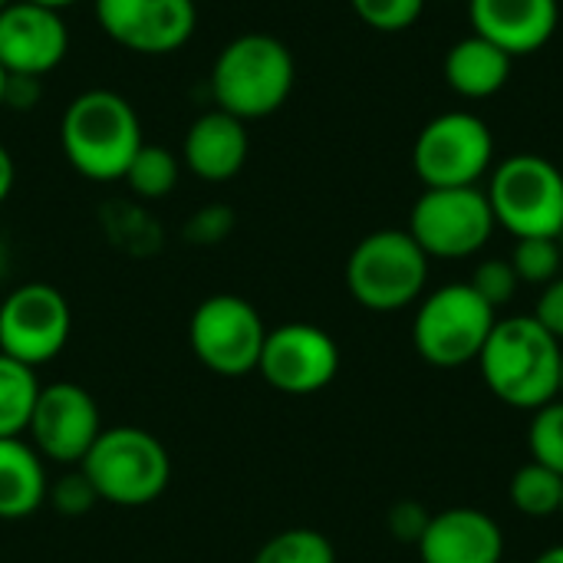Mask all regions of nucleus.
Listing matches in <instances>:
<instances>
[{"mask_svg":"<svg viewBox=\"0 0 563 563\" xmlns=\"http://www.w3.org/2000/svg\"><path fill=\"white\" fill-rule=\"evenodd\" d=\"M478 366L485 386L511 409L534 412L561 399L563 343L534 313L498 320Z\"/></svg>","mask_w":563,"mask_h":563,"instance_id":"nucleus-1","label":"nucleus"},{"mask_svg":"<svg viewBox=\"0 0 563 563\" xmlns=\"http://www.w3.org/2000/svg\"><path fill=\"white\" fill-rule=\"evenodd\" d=\"M66 162L89 181H115L139 155L142 122L132 102L112 89L79 92L59 122Z\"/></svg>","mask_w":563,"mask_h":563,"instance_id":"nucleus-2","label":"nucleus"},{"mask_svg":"<svg viewBox=\"0 0 563 563\" xmlns=\"http://www.w3.org/2000/svg\"><path fill=\"white\" fill-rule=\"evenodd\" d=\"M297 66L287 43L271 33H244L231 40L211 69V92L218 109L234 119L274 115L294 92Z\"/></svg>","mask_w":563,"mask_h":563,"instance_id":"nucleus-3","label":"nucleus"},{"mask_svg":"<svg viewBox=\"0 0 563 563\" xmlns=\"http://www.w3.org/2000/svg\"><path fill=\"white\" fill-rule=\"evenodd\" d=\"M79 472L96 488L99 501L119 508H142L165 495L172 482L168 449L139 426L102 429Z\"/></svg>","mask_w":563,"mask_h":563,"instance_id":"nucleus-4","label":"nucleus"},{"mask_svg":"<svg viewBox=\"0 0 563 563\" xmlns=\"http://www.w3.org/2000/svg\"><path fill=\"white\" fill-rule=\"evenodd\" d=\"M429 257L409 231L383 228L366 234L346 261L350 297L373 313H396L422 300Z\"/></svg>","mask_w":563,"mask_h":563,"instance_id":"nucleus-5","label":"nucleus"},{"mask_svg":"<svg viewBox=\"0 0 563 563\" xmlns=\"http://www.w3.org/2000/svg\"><path fill=\"white\" fill-rule=\"evenodd\" d=\"M488 205L495 224L518 238H563V168L534 152L508 155L492 168Z\"/></svg>","mask_w":563,"mask_h":563,"instance_id":"nucleus-6","label":"nucleus"},{"mask_svg":"<svg viewBox=\"0 0 563 563\" xmlns=\"http://www.w3.org/2000/svg\"><path fill=\"white\" fill-rule=\"evenodd\" d=\"M495 323L498 310L472 284H445L422 297L412 320V343L429 366L459 369L478 363Z\"/></svg>","mask_w":563,"mask_h":563,"instance_id":"nucleus-7","label":"nucleus"},{"mask_svg":"<svg viewBox=\"0 0 563 563\" xmlns=\"http://www.w3.org/2000/svg\"><path fill=\"white\" fill-rule=\"evenodd\" d=\"M412 168L426 188H472L495 168V135L475 112H442L422 125Z\"/></svg>","mask_w":563,"mask_h":563,"instance_id":"nucleus-8","label":"nucleus"},{"mask_svg":"<svg viewBox=\"0 0 563 563\" xmlns=\"http://www.w3.org/2000/svg\"><path fill=\"white\" fill-rule=\"evenodd\" d=\"M485 188H426L409 214V234L432 261L475 257L495 234Z\"/></svg>","mask_w":563,"mask_h":563,"instance_id":"nucleus-9","label":"nucleus"},{"mask_svg":"<svg viewBox=\"0 0 563 563\" xmlns=\"http://www.w3.org/2000/svg\"><path fill=\"white\" fill-rule=\"evenodd\" d=\"M188 340L205 369L238 379L257 373L267 327L251 300L238 294H211L195 307Z\"/></svg>","mask_w":563,"mask_h":563,"instance_id":"nucleus-10","label":"nucleus"},{"mask_svg":"<svg viewBox=\"0 0 563 563\" xmlns=\"http://www.w3.org/2000/svg\"><path fill=\"white\" fill-rule=\"evenodd\" d=\"M73 330V310L53 284H23L0 303V353L43 366L63 353Z\"/></svg>","mask_w":563,"mask_h":563,"instance_id":"nucleus-11","label":"nucleus"},{"mask_svg":"<svg viewBox=\"0 0 563 563\" xmlns=\"http://www.w3.org/2000/svg\"><path fill=\"white\" fill-rule=\"evenodd\" d=\"M257 373L287 396H313L340 373V346L317 323H284L267 330Z\"/></svg>","mask_w":563,"mask_h":563,"instance_id":"nucleus-12","label":"nucleus"},{"mask_svg":"<svg viewBox=\"0 0 563 563\" xmlns=\"http://www.w3.org/2000/svg\"><path fill=\"white\" fill-rule=\"evenodd\" d=\"M26 432L43 462L79 465L102 432V416L79 383H49L40 386Z\"/></svg>","mask_w":563,"mask_h":563,"instance_id":"nucleus-13","label":"nucleus"},{"mask_svg":"<svg viewBox=\"0 0 563 563\" xmlns=\"http://www.w3.org/2000/svg\"><path fill=\"white\" fill-rule=\"evenodd\" d=\"M96 23L132 53L165 56L191 40L198 10L195 0H96Z\"/></svg>","mask_w":563,"mask_h":563,"instance_id":"nucleus-14","label":"nucleus"},{"mask_svg":"<svg viewBox=\"0 0 563 563\" xmlns=\"http://www.w3.org/2000/svg\"><path fill=\"white\" fill-rule=\"evenodd\" d=\"M69 30L56 10L13 0L0 10V66L10 76H43L63 63Z\"/></svg>","mask_w":563,"mask_h":563,"instance_id":"nucleus-15","label":"nucleus"},{"mask_svg":"<svg viewBox=\"0 0 563 563\" xmlns=\"http://www.w3.org/2000/svg\"><path fill=\"white\" fill-rule=\"evenodd\" d=\"M472 33L485 36L511 59L544 49L561 23L558 0H468Z\"/></svg>","mask_w":563,"mask_h":563,"instance_id":"nucleus-16","label":"nucleus"},{"mask_svg":"<svg viewBox=\"0 0 563 563\" xmlns=\"http://www.w3.org/2000/svg\"><path fill=\"white\" fill-rule=\"evenodd\" d=\"M416 548L422 563H501L505 534L478 508H445L432 515Z\"/></svg>","mask_w":563,"mask_h":563,"instance_id":"nucleus-17","label":"nucleus"},{"mask_svg":"<svg viewBox=\"0 0 563 563\" xmlns=\"http://www.w3.org/2000/svg\"><path fill=\"white\" fill-rule=\"evenodd\" d=\"M181 155L195 178L228 181L244 168L251 155V139L241 119H234L224 109H214L191 122V129L185 132Z\"/></svg>","mask_w":563,"mask_h":563,"instance_id":"nucleus-18","label":"nucleus"},{"mask_svg":"<svg viewBox=\"0 0 563 563\" xmlns=\"http://www.w3.org/2000/svg\"><path fill=\"white\" fill-rule=\"evenodd\" d=\"M49 501L46 462L23 439H0V521L33 518Z\"/></svg>","mask_w":563,"mask_h":563,"instance_id":"nucleus-19","label":"nucleus"},{"mask_svg":"<svg viewBox=\"0 0 563 563\" xmlns=\"http://www.w3.org/2000/svg\"><path fill=\"white\" fill-rule=\"evenodd\" d=\"M511 63L515 59L505 49H498L485 36L472 33L449 46L445 82L452 86V92H459L465 99H488L505 89V82L511 76Z\"/></svg>","mask_w":563,"mask_h":563,"instance_id":"nucleus-20","label":"nucleus"},{"mask_svg":"<svg viewBox=\"0 0 563 563\" xmlns=\"http://www.w3.org/2000/svg\"><path fill=\"white\" fill-rule=\"evenodd\" d=\"M36 396H40L36 369L0 353V439H16L26 432Z\"/></svg>","mask_w":563,"mask_h":563,"instance_id":"nucleus-21","label":"nucleus"},{"mask_svg":"<svg viewBox=\"0 0 563 563\" xmlns=\"http://www.w3.org/2000/svg\"><path fill=\"white\" fill-rule=\"evenodd\" d=\"M508 495H511V505L525 518H554V515H561L563 475L538 465V462H528L515 472Z\"/></svg>","mask_w":563,"mask_h":563,"instance_id":"nucleus-22","label":"nucleus"},{"mask_svg":"<svg viewBox=\"0 0 563 563\" xmlns=\"http://www.w3.org/2000/svg\"><path fill=\"white\" fill-rule=\"evenodd\" d=\"M178 175H181V162L175 158V152H168L162 145H142L139 155L132 158V165L125 168L122 181L139 198H165L175 191Z\"/></svg>","mask_w":563,"mask_h":563,"instance_id":"nucleus-23","label":"nucleus"},{"mask_svg":"<svg viewBox=\"0 0 563 563\" xmlns=\"http://www.w3.org/2000/svg\"><path fill=\"white\" fill-rule=\"evenodd\" d=\"M251 563H336V551L327 534L313 528H290L274 534Z\"/></svg>","mask_w":563,"mask_h":563,"instance_id":"nucleus-24","label":"nucleus"},{"mask_svg":"<svg viewBox=\"0 0 563 563\" xmlns=\"http://www.w3.org/2000/svg\"><path fill=\"white\" fill-rule=\"evenodd\" d=\"M508 261H511V267H515L521 284L548 287V284H554L561 277V238H518Z\"/></svg>","mask_w":563,"mask_h":563,"instance_id":"nucleus-25","label":"nucleus"},{"mask_svg":"<svg viewBox=\"0 0 563 563\" xmlns=\"http://www.w3.org/2000/svg\"><path fill=\"white\" fill-rule=\"evenodd\" d=\"M528 452H531V462L563 475V399H554L531 412Z\"/></svg>","mask_w":563,"mask_h":563,"instance_id":"nucleus-26","label":"nucleus"},{"mask_svg":"<svg viewBox=\"0 0 563 563\" xmlns=\"http://www.w3.org/2000/svg\"><path fill=\"white\" fill-rule=\"evenodd\" d=\"M356 16L379 33H402L419 23L426 0H350Z\"/></svg>","mask_w":563,"mask_h":563,"instance_id":"nucleus-27","label":"nucleus"},{"mask_svg":"<svg viewBox=\"0 0 563 563\" xmlns=\"http://www.w3.org/2000/svg\"><path fill=\"white\" fill-rule=\"evenodd\" d=\"M468 284L495 310L505 307V303H511L515 294H518V287H521V280H518V274H515V267H511L508 257H488V261H482L475 267V274H472Z\"/></svg>","mask_w":563,"mask_h":563,"instance_id":"nucleus-28","label":"nucleus"},{"mask_svg":"<svg viewBox=\"0 0 563 563\" xmlns=\"http://www.w3.org/2000/svg\"><path fill=\"white\" fill-rule=\"evenodd\" d=\"M49 501H53V508H56L59 515L79 518V515H86L92 505H99V495H96V488L89 485V478H86L82 472H69V475H63V478L49 488Z\"/></svg>","mask_w":563,"mask_h":563,"instance_id":"nucleus-29","label":"nucleus"},{"mask_svg":"<svg viewBox=\"0 0 563 563\" xmlns=\"http://www.w3.org/2000/svg\"><path fill=\"white\" fill-rule=\"evenodd\" d=\"M429 521H432V515L419 501H399L389 511V531L402 544H419L422 534H426V528H429Z\"/></svg>","mask_w":563,"mask_h":563,"instance_id":"nucleus-30","label":"nucleus"},{"mask_svg":"<svg viewBox=\"0 0 563 563\" xmlns=\"http://www.w3.org/2000/svg\"><path fill=\"white\" fill-rule=\"evenodd\" d=\"M534 317L541 320L544 330H551L563 343V274L541 290V300L534 307Z\"/></svg>","mask_w":563,"mask_h":563,"instance_id":"nucleus-31","label":"nucleus"},{"mask_svg":"<svg viewBox=\"0 0 563 563\" xmlns=\"http://www.w3.org/2000/svg\"><path fill=\"white\" fill-rule=\"evenodd\" d=\"M40 102V76H7L3 106L10 109H30Z\"/></svg>","mask_w":563,"mask_h":563,"instance_id":"nucleus-32","label":"nucleus"},{"mask_svg":"<svg viewBox=\"0 0 563 563\" xmlns=\"http://www.w3.org/2000/svg\"><path fill=\"white\" fill-rule=\"evenodd\" d=\"M13 178H16L13 158H10V152L0 145V205L7 201V195H10V188H13Z\"/></svg>","mask_w":563,"mask_h":563,"instance_id":"nucleus-33","label":"nucleus"},{"mask_svg":"<svg viewBox=\"0 0 563 563\" xmlns=\"http://www.w3.org/2000/svg\"><path fill=\"white\" fill-rule=\"evenodd\" d=\"M534 563H563V544H558V548H548L544 554H538V558H534Z\"/></svg>","mask_w":563,"mask_h":563,"instance_id":"nucleus-34","label":"nucleus"},{"mask_svg":"<svg viewBox=\"0 0 563 563\" xmlns=\"http://www.w3.org/2000/svg\"><path fill=\"white\" fill-rule=\"evenodd\" d=\"M26 3H36V7H46V10H66V7H73L76 0H26Z\"/></svg>","mask_w":563,"mask_h":563,"instance_id":"nucleus-35","label":"nucleus"},{"mask_svg":"<svg viewBox=\"0 0 563 563\" xmlns=\"http://www.w3.org/2000/svg\"><path fill=\"white\" fill-rule=\"evenodd\" d=\"M7 76H10V73L0 66V106H3V92H7Z\"/></svg>","mask_w":563,"mask_h":563,"instance_id":"nucleus-36","label":"nucleus"},{"mask_svg":"<svg viewBox=\"0 0 563 563\" xmlns=\"http://www.w3.org/2000/svg\"><path fill=\"white\" fill-rule=\"evenodd\" d=\"M7 271V247H3V241H0V274Z\"/></svg>","mask_w":563,"mask_h":563,"instance_id":"nucleus-37","label":"nucleus"},{"mask_svg":"<svg viewBox=\"0 0 563 563\" xmlns=\"http://www.w3.org/2000/svg\"><path fill=\"white\" fill-rule=\"evenodd\" d=\"M10 3H13V0H0V10H3V7H10Z\"/></svg>","mask_w":563,"mask_h":563,"instance_id":"nucleus-38","label":"nucleus"},{"mask_svg":"<svg viewBox=\"0 0 563 563\" xmlns=\"http://www.w3.org/2000/svg\"><path fill=\"white\" fill-rule=\"evenodd\" d=\"M561 399H563V376H561Z\"/></svg>","mask_w":563,"mask_h":563,"instance_id":"nucleus-39","label":"nucleus"},{"mask_svg":"<svg viewBox=\"0 0 563 563\" xmlns=\"http://www.w3.org/2000/svg\"><path fill=\"white\" fill-rule=\"evenodd\" d=\"M561 518H563V501H561Z\"/></svg>","mask_w":563,"mask_h":563,"instance_id":"nucleus-40","label":"nucleus"}]
</instances>
